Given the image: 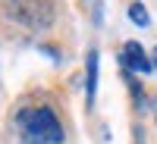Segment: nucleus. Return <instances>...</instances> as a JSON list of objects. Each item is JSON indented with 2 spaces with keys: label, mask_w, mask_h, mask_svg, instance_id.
I'll list each match as a JSON object with an SVG mask.
<instances>
[{
  "label": "nucleus",
  "mask_w": 157,
  "mask_h": 144,
  "mask_svg": "<svg viewBox=\"0 0 157 144\" xmlns=\"http://www.w3.org/2000/svg\"><path fill=\"white\" fill-rule=\"evenodd\" d=\"M16 135L22 144H63L66 132H63L60 116L50 107H22L16 113Z\"/></svg>",
  "instance_id": "obj_1"
},
{
  "label": "nucleus",
  "mask_w": 157,
  "mask_h": 144,
  "mask_svg": "<svg viewBox=\"0 0 157 144\" xmlns=\"http://www.w3.org/2000/svg\"><path fill=\"white\" fill-rule=\"evenodd\" d=\"M3 13L29 31H47L54 25V0H3Z\"/></svg>",
  "instance_id": "obj_2"
},
{
  "label": "nucleus",
  "mask_w": 157,
  "mask_h": 144,
  "mask_svg": "<svg viewBox=\"0 0 157 144\" xmlns=\"http://www.w3.org/2000/svg\"><path fill=\"white\" fill-rule=\"evenodd\" d=\"M120 60H123V69H126V72H141V75H148V72L154 69L151 57L145 54V47H141L138 41H126Z\"/></svg>",
  "instance_id": "obj_3"
},
{
  "label": "nucleus",
  "mask_w": 157,
  "mask_h": 144,
  "mask_svg": "<svg viewBox=\"0 0 157 144\" xmlns=\"http://www.w3.org/2000/svg\"><path fill=\"white\" fill-rule=\"evenodd\" d=\"M94 97H98V50H88V57H85V103H88V110L94 107Z\"/></svg>",
  "instance_id": "obj_4"
},
{
  "label": "nucleus",
  "mask_w": 157,
  "mask_h": 144,
  "mask_svg": "<svg viewBox=\"0 0 157 144\" xmlns=\"http://www.w3.org/2000/svg\"><path fill=\"white\" fill-rule=\"evenodd\" d=\"M129 19H132V22L138 25V28H145V25L151 22V16H148V9H145V3H138V0H135V3L129 6Z\"/></svg>",
  "instance_id": "obj_5"
},
{
  "label": "nucleus",
  "mask_w": 157,
  "mask_h": 144,
  "mask_svg": "<svg viewBox=\"0 0 157 144\" xmlns=\"http://www.w3.org/2000/svg\"><path fill=\"white\" fill-rule=\"evenodd\" d=\"M151 63H154V69H157V47H154V54H151Z\"/></svg>",
  "instance_id": "obj_6"
}]
</instances>
